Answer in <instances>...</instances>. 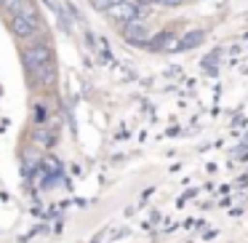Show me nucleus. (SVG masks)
<instances>
[{
	"label": "nucleus",
	"mask_w": 248,
	"mask_h": 243,
	"mask_svg": "<svg viewBox=\"0 0 248 243\" xmlns=\"http://www.w3.org/2000/svg\"><path fill=\"white\" fill-rule=\"evenodd\" d=\"M11 32L16 35V38H24V40L35 38V35L40 32V14H38V8L32 6V0L24 3L16 14H11Z\"/></svg>",
	"instance_id": "obj_2"
},
{
	"label": "nucleus",
	"mask_w": 248,
	"mask_h": 243,
	"mask_svg": "<svg viewBox=\"0 0 248 243\" xmlns=\"http://www.w3.org/2000/svg\"><path fill=\"white\" fill-rule=\"evenodd\" d=\"M24 67L38 88H54L56 83V65H54V51L46 40H35L24 49Z\"/></svg>",
	"instance_id": "obj_1"
},
{
	"label": "nucleus",
	"mask_w": 248,
	"mask_h": 243,
	"mask_svg": "<svg viewBox=\"0 0 248 243\" xmlns=\"http://www.w3.org/2000/svg\"><path fill=\"white\" fill-rule=\"evenodd\" d=\"M136 6H147V3H155V0H134Z\"/></svg>",
	"instance_id": "obj_10"
},
{
	"label": "nucleus",
	"mask_w": 248,
	"mask_h": 243,
	"mask_svg": "<svg viewBox=\"0 0 248 243\" xmlns=\"http://www.w3.org/2000/svg\"><path fill=\"white\" fill-rule=\"evenodd\" d=\"M93 3V8H99V11H107L109 6H112V3H118V0H91Z\"/></svg>",
	"instance_id": "obj_8"
},
{
	"label": "nucleus",
	"mask_w": 248,
	"mask_h": 243,
	"mask_svg": "<svg viewBox=\"0 0 248 243\" xmlns=\"http://www.w3.org/2000/svg\"><path fill=\"white\" fill-rule=\"evenodd\" d=\"M123 38L128 43H136V46H147L150 43V30L141 19H134V22L123 24Z\"/></svg>",
	"instance_id": "obj_4"
},
{
	"label": "nucleus",
	"mask_w": 248,
	"mask_h": 243,
	"mask_svg": "<svg viewBox=\"0 0 248 243\" xmlns=\"http://www.w3.org/2000/svg\"><path fill=\"white\" fill-rule=\"evenodd\" d=\"M150 49H155V51H166V54H176V51H182V38L179 35H171V32H163V35H157L155 40H150Z\"/></svg>",
	"instance_id": "obj_5"
},
{
	"label": "nucleus",
	"mask_w": 248,
	"mask_h": 243,
	"mask_svg": "<svg viewBox=\"0 0 248 243\" xmlns=\"http://www.w3.org/2000/svg\"><path fill=\"white\" fill-rule=\"evenodd\" d=\"M109 16V22H115V24H128V22H134V19H144L141 16V6H136L134 0H118V3H112V6L104 11Z\"/></svg>",
	"instance_id": "obj_3"
},
{
	"label": "nucleus",
	"mask_w": 248,
	"mask_h": 243,
	"mask_svg": "<svg viewBox=\"0 0 248 243\" xmlns=\"http://www.w3.org/2000/svg\"><path fill=\"white\" fill-rule=\"evenodd\" d=\"M203 40H205V32H203V30H192V32L182 35V51L195 49V46H200Z\"/></svg>",
	"instance_id": "obj_6"
},
{
	"label": "nucleus",
	"mask_w": 248,
	"mask_h": 243,
	"mask_svg": "<svg viewBox=\"0 0 248 243\" xmlns=\"http://www.w3.org/2000/svg\"><path fill=\"white\" fill-rule=\"evenodd\" d=\"M24 3H30V0H3V11H8V14H16L19 8L24 6Z\"/></svg>",
	"instance_id": "obj_7"
},
{
	"label": "nucleus",
	"mask_w": 248,
	"mask_h": 243,
	"mask_svg": "<svg viewBox=\"0 0 248 243\" xmlns=\"http://www.w3.org/2000/svg\"><path fill=\"white\" fill-rule=\"evenodd\" d=\"M155 3H160V6H166V8H176V6H184L187 0H155Z\"/></svg>",
	"instance_id": "obj_9"
},
{
	"label": "nucleus",
	"mask_w": 248,
	"mask_h": 243,
	"mask_svg": "<svg viewBox=\"0 0 248 243\" xmlns=\"http://www.w3.org/2000/svg\"><path fill=\"white\" fill-rule=\"evenodd\" d=\"M0 11H3V0H0Z\"/></svg>",
	"instance_id": "obj_11"
}]
</instances>
